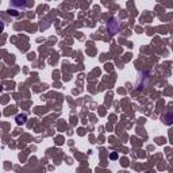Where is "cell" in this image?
<instances>
[{
  "instance_id": "cell-1",
  "label": "cell",
  "mask_w": 173,
  "mask_h": 173,
  "mask_svg": "<svg viewBox=\"0 0 173 173\" xmlns=\"http://www.w3.org/2000/svg\"><path fill=\"white\" fill-rule=\"evenodd\" d=\"M11 7L23 11L27 8V0H11Z\"/></svg>"
}]
</instances>
